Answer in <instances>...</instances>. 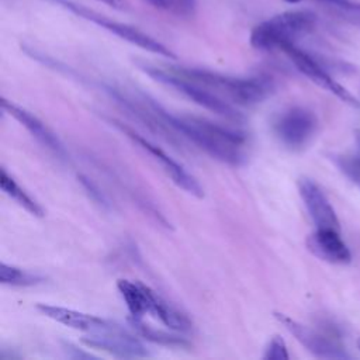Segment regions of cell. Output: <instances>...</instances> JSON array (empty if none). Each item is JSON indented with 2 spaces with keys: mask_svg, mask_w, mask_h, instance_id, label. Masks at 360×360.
I'll return each instance as SVG.
<instances>
[{
  "mask_svg": "<svg viewBox=\"0 0 360 360\" xmlns=\"http://www.w3.org/2000/svg\"><path fill=\"white\" fill-rule=\"evenodd\" d=\"M148 103L167 127L181 134L210 156L232 166H240L246 162L248 136L245 132L198 117L174 115L153 100H148Z\"/></svg>",
  "mask_w": 360,
  "mask_h": 360,
  "instance_id": "6da1fadb",
  "label": "cell"
},
{
  "mask_svg": "<svg viewBox=\"0 0 360 360\" xmlns=\"http://www.w3.org/2000/svg\"><path fill=\"white\" fill-rule=\"evenodd\" d=\"M173 72L188 77L219 97L229 100L238 105H255L274 93V82L269 76H249L236 77L228 76L218 72L195 68H170Z\"/></svg>",
  "mask_w": 360,
  "mask_h": 360,
  "instance_id": "7a4b0ae2",
  "label": "cell"
},
{
  "mask_svg": "<svg viewBox=\"0 0 360 360\" xmlns=\"http://www.w3.org/2000/svg\"><path fill=\"white\" fill-rule=\"evenodd\" d=\"M315 25L316 15L309 10L284 11L256 25L250 32V45L259 51L281 49L312 32Z\"/></svg>",
  "mask_w": 360,
  "mask_h": 360,
  "instance_id": "3957f363",
  "label": "cell"
},
{
  "mask_svg": "<svg viewBox=\"0 0 360 360\" xmlns=\"http://www.w3.org/2000/svg\"><path fill=\"white\" fill-rule=\"evenodd\" d=\"M138 65L152 79L177 90L184 97L193 100L195 104H198L212 112H217L228 120L236 121V122L243 120V115L229 101H226L225 98L212 93L205 86H202L188 77H184V76L173 72L172 69L165 70V69H160V68H156V66H152L148 63H138Z\"/></svg>",
  "mask_w": 360,
  "mask_h": 360,
  "instance_id": "277c9868",
  "label": "cell"
},
{
  "mask_svg": "<svg viewBox=\"0 0 360 360\" xmlns=\"http://www.w3.org/2000/svg\"><path fill=\"white\" fill-rule=\"evenodd\" d=\"M45 1L53 3V4H56L62 8H66V10L72 11L73 14H76L77 17H82L87 21H91V22L97 24L98 27H101V28L112 32L114 35L120 37L121 39H124L127 42H131L132 45H136V46H139L145 51H149L152 53H158V55H162V56H166V58H172V59L177 58L176 53L172 52L166 45H163L158 39L152 38L150 35L142 32L141 30H138L132 25L110 20V18H107V17L93 11V10H89L82 4H76L70 0H45Z\"/></svg>",
  "mask_w": 360,
  "mask_h": 360,
  "instance_id": "5b68a950",
  "label": "cell"
},
{
  "mask_svg": "<svg viewBox=\"0 0 360 360\" xmlns=\"http://www.w3.org/2000/svg\"><path fill=\"white\" fill-rule=\"evenodd\" d=\"M318 129V118L307 107L294 105L280 112L274 122L273 131L277 139L291 150L305 148Z\"/></svg>",
  "mask_w": 360,
  "mask_h": 360,
  "instance_id": "8992f818",
  "label": "cell"
},
{
  "mask_svg": "<svg viewBox=\"0 0 360 360\" xmlns=\"http://www.w3.org/2000/svg\"><path fill=\"white\" fill-rule=\"evenodd\" d=\"M105 120L111 125H114L118 131H121L125 136H128L131 141L138 143L156 162H159L162 169L165 170V173L172 179V181L176 186H179L180 188H183L184 191H187L188 194H191L197 198L204 197V190H202L201 184L198 183V180L193 174H190L179 162H176L172 156H169L163 149H160L159 146H156L155 143H152L150 141H148L146 138L139 135L138 132H135L132 128L124 125L121 121H118L115 118H105Z\"/></svg>",
  "mask_w": 360,
  "mask_h": 360,
  "instance_id": "52a82bcc",
  "label": "cell"
},
{
  "mask_svg": "<svg viewBox=\"0 0 360 360\" xmlns=\"http://www.w3.org/2000/svg\"><path fill=\"white\" fill-rule=\"evenodd\" d=\"M281 51L290 58V60L294 63V66L311 82H314L316 86L322 87L323 90L329 91L335 97H338L342 103L350 105V107H360V101L340 83H338L329 72L323 68L321 62H318L315 58H312L309 53L304 52L302 49L297 48L295 44H287L281 48Z\"/></svg>",
  "mask_w": 360,
  "mask_h": 360,
  "instance_id": "ba28073f",
  "label": "cell"
},
{
  "mask_svg": "<svg viewBox=\"0 0 360 360\" xmlns=\"http://www.w3.org/2000/svg\"><path fill=\"white\" fill-rule=\"evenodd\" d=\"M274 316L284 328L315 357L319 359H350V354L333 335L321 333L304 323L297 322L285 314L274 312Z\"/></svg>",
  "mask_w": 360,
  "mask_h": 360,
  "instance_id": "9c48e42d",
  "label": "cell"
},
{
  "mask_svg": "<svg viewBox=\"0 0 360 360\" xmlns=\"http://www.w3.org/2000/svg\"><path fill=\"white\" fill-rule=\"evenodd\" d=\"M82 343L89 347L104 350L115 357L135 359L149 356V352L142 342L122 326L112 330L89 333L87 336L82 338Z\"/></svg>",
  "mask_w": 360,
  "mask_h": 360,
  "instance_id": "30bf717a",
  "label": "cell"
},
{
  "mask_svg": "<svg viewBox=\"0 0 360 360\" xmlns=\"http://www.w3.org/2000/svg\"><path fill=\"white\" fill-rule=\"evenodd\" d=\"M298 193L316 228L340 231V224L332 204L312 179L301 177L298 180Z\"/></svg>",
  "mask_w": 360,
  "mask_h": 360,
  "instance_id": "8fae6325",
  "label": "cell"
},
{
  "mask_svg": "<svg viewBox=\"0 0 360 360\" xmlns=\"http://www.w3.org/2000/svg\"><path fill=\"white\" fill-rule=\"evenodd\" d=\"M37 309L45 315L49 319H53L65 326H69L72 329L89 332V333H96V332H105V330H112L120 328L114 321H108L104 318H98L90 314H84L76 309L70 308H63L58 305H48V304H38Z\"/></svg>",
  "mask_w": 360,
  "mask_h": 360,
  "instance_id": "7c38bea8",
  "label": "cell"
},
{
  "mask_svg": "<svg viewBox=\"0 0 360 360\" xmlns=\"http://www.w3.org/2000/svg\"><path fill=\"white\" fill-rule=\"evenodd\" d=\"M340 231L330 228H316L307 238L308 250L318 259L332 264H347L352 262V253L345 240L342 239Z\"/></svg>",
  "mask_w": 360,
  "mask_h": 360,
  "instance_id": "4fadbf2b",
  "label": "cell"
},
{
  "mask_svg": "<svg viewBox=\"0 0 360 360\" xmlns=\"http://www.w3.org/2000/svg\"><path fill=\"white\" fill-rule=\"evenodd\" d=\"M1 107L4 111H7L10 115H13L39 143H42L45 148H48L53 155H56L59 159L66 160L68 153L58 136L35 115H32L30 111L7 101L6 98L1 100Z\"/></svg>",
  "mask_w": 360,
  "mask_h": 360,
  "instance_id": "5bb4252c",
  "label": "cell"
},
{
  "mask_svg": "<svg viewBox=\"0 0 360 360\" xmlns=\"http://www.w3.org/2000/svg\"><path fill=\"white\" fill-rule=\"evenodd\" d=\"M145 314H150L152 316L159 319L162 323H165L166 326L174 330L188 332L193 328V323L186 314H183L176 307H173L166 300H163L150 287H148V291H146Z\"/></svg>",
  "mask_w": 360,
  "mask_h": 360,
  "instance_id": "9a60e30c",
  "label": "cell"
},
{
  "mask_svg": "<svg viewBox=\"0 0 360 360\" xmlns=\"http://www.w3.org/2000/svg\"><path fill=\"white\" fill-rule=\"evenodd\" d=\"M1 190L11 197L18 205H21L25 211H28L31 215L35 217H44V208L24 190L18 186V183L6 172V169H1V179H0Z\"/></svg>",
  "mask_w": 360,
  "mask_h": 360,
  "instance_id": "2e32d148",
  "label": "cell"
},
{
  "mask_svg": "<svg viewBox=\"0 0 360 360\" xmlns=\"http://www.w3.org/2000/svg\"><path fill=\"white\" fill-rule=\"evenodd\" d=\"M129 323L134 328V330L141 335L143 339L158 343V345H163V346H174V347H183V346H188V343L177 336V335H172L159 329H155L146 323L142 322V318H129Z\"/></svg>",
  "mask_w": 360,
  "mask_h": 360,
  "instance_id": "e0dca14e",
  "label": "cell"
},
{
  "mask_svg": "<svg viewBox=\"0 0 360 360\" xmlns=\"http://www.w3.org/2000/svg\"><path fill=\"white\" fill-rule=\"evenodd\" d=\"M44 280H45L44 276H39L6 263L0 264V281L6 285L30 287V285H37Z\"/></svg>",
  "mask_w": 360,
  "mask_h": 360,
  "instance_id": "ac0fdd59",
  "label": "cell"
},
{
  "mask_svg": "<svg viewBox=\"0 0 360 360\" xmlns=\"http://www.w3.org/2000/svg\"><path fill=\"white\" fill-rule=\"evenodd\" d=\"M326 4L332 11L347 24L360 28V3L353 0H318Z\"/></svg>",
  "mask_w": 360,
  "mask_h": 360,
  "instance_id": "d6986e66",
  "label": "cell"
},
{
  "mask_svg": "<svg viewBox=\"0 0 360 360\" xmlns=\"http://www.w3.org/2000/svg\"><path fill=\"white\" fill-rule=\"evenodd\" d=\"M335 166L360 188V163L356 158L345 156V155H332L330 156Z\"/></svg>",
  "mask_w": 360,
  "mask_h": 360,
  "instance_id": "ffe728a7",
  "label": "cell"
},
{
  "mask_svg": "<svg viewBox=\"0 0 360 360\" xmlns=\"http://www.w3.org/2000/svg\"><path fill=\"white\" fill-rule=\"evenodd\" d=\"M288 357L290 356H288L284 339L280 338V336L271 338L266 350H264L263 359H266V360H285Z\"/></svg>",
  "mask_w": 360,
  "mask_h": 360,
  "instance_id": "44dd1931",
  "label": "cell"
},
{
  "mask_svg": "<svg viewBox=\"0 0 360 360\" xmlns=\"http://www.w3.org/2000/svg\"><path fill=\"white\" fill-rule=\"evenodd\" d=\"M79 180H80V183L83 184V187L86 188V191L89 193V195H90L97 204L107 207V200H105L104 194L97 188V186H96L94 183H91L86 176H82V174L79 176Z\"/></svg>",
  "mask_w": 360,
  "mask_h": 360,
  "instance_id": "7402d4cb",
  "label": "cell"
},
{
  "mask_svg": "<svg viewBox=\"0 0 360 360\" xmlns=\"http://www.w3.org/2000/svg\"><path fill=\"white\" fill-rule=\"evenodd\" d=\"M101 3H105L114 8H122L124 4H125V0H98Z\"/></svg>",
  "mask_w": 360,
  "mask_h": 360,
  "instance_id": "603a6c76",
  "label": "cell"
},
{
  "mask_svg": "<svg viewBox=\"0 0 360 360\" xmlns=\"http://www.w3.org/2000/svg\"><path fill=\"white\" fill-rule=\"evenodd\" d=\"M146 1H149L150 4H153L155 7H159V8L169 7V0H146Z\"/></svg>",
  "mask_w": 360,
  "mask_h": 360,
  "instance_id": "cb8c5ba5",
  "label": "cell"
},
{
  "mask_svg": "<svg viewBox=\"0 0 360 360\" xmlns=\"http://www.w3.org/2000/svg\"><path fill=\"white\" fill-rule=\"evenodd\" d=\"M356 143H357V149H359V155H357V160H359V163H360V131H357L356 132Z\"/></svg>",
  "mask_w": 360,
  "mask_h": 360,
  "instance_id": "d4e9b609",
  "label": "cell"
},
{
  "mask_svg": "<svg viewBox=\"0 0 360 360\" xmlns=\"http://www.w3.org/2000/svg\"><path fill=\"white\" fill-rule=\"evenodd\" d=\"M284 1L291 3V4H295V3H300V1H302V0H284Z\"/></svg>",
  "mask_w": 360,
  "mask_h": 360,
  "instance_id": "484cf974",
  "label": "cell"
},
{
  "mask_svg": "<svg viewBox=\"0 0 360 360\" xmlns=\"http://www.w3.org/2000/svg\"><path fill=\"white\" fill-rule=\"evenodd\" d=\"M357 349H359V352H360V338L357 339Z\"/></svg>",
  "mask_w": 360,
  "mask_h": 360,
  "instance_id": "4316f807",
  "label": "cell"
}]
</instances>
